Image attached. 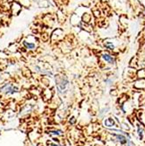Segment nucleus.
<instances>
[{"label":"nucleus","mask_w":145,"mask_h":146,"mask_svg":"<svg viewBox=\"0 0 145 146\" xmlns=\"http://www.w3.org/2000/svg\"><path fill=\"white\" fill-rule=\"evenodd\" d=\"M138 135H139L140 138L142 137V129L139 126H138Z\"/></svg>","instance_id":"nucleus-5"},{"label":"nucleus","mask_w":145,"mask_h":146,"mask_svg":"<svg viewBox=\"0 0 145 146\" xmlns=\"http://www.w3.org/2000/svg\"><path fill=\"white\" fill-rule=\"evenodd\" d=\"M6 91V93H15V92H17V88H15L14 87H11V86H9V87H7L6 86V89H5Z\"/></svg>","instance_id":"nucleus-2"},{"label":"nucleus","mask_w":145,"mask_h":146,"mask_svg":"<svg viewBox=\"0 0 145 146\" xmlns=\"http://www.w3.org/2000/svg\"><path fill=\"white\" fill-rule=\"evenodd\" d=\"M106 46H107L108 47H109L110 49H114V46H113L112 44H110V43H108V44H107Z\"/></svg>","instance_id":"nucleus-6"},{"label":"nucleus","mask_w":145,"mask_h":146,"mask_svg":"<svg viewBox=\"0 0 145 146\" xmlns=\"http://www.w3.org/2000/svg\"><path fill=\"white\" fill-rule=\"evenodd\" d=\"M116 137H117V139H119V141L121 142V143H127V139H126V137H123V136H120V135H116Z\"/></svg>","instance_id":"nucleus-3"},{"label":"nucleus","mask_w":145,"mask_h":146,"mask_svg":"<svg viewBox=\"0 0 145 146\" xmlns=\"http://www.w3.org/2000/svg\"><path fill=\"white\" fill-rule=\"evenodd\" d=\"M24 45L27 47L28 49H33L35 47V45L34 44H31V43H28V42H24Z\"/></svg>","instance_id":"nucleus-4"},{"label":"nucleus","mask_w":145,"mask_h":146,"mask_svg":"<svg viewBox=\"0 0 145 146\" xmlns=\"http://www.w3.org/2000/svg\"><path fill=\"white\" fill-rule=\"evenodd\" d=\"M102 58H103V60H105L106 61H108L109 63H114V61H115V60H114V58L111 56V55H109V54H102Z\"/></svg>","instance_id":"nucleus-1"},{"label":"nucleus","mask_w":145,"mask_h":146,"mask_svg":"<svg viewBox=\"0 0 145 146\" xmlns=\"http://www.w3.org/2000/svg\"><path fill=\"white\" fill-rule=\"evenodd\" d=\"M51 146H59V145H57V144H51Z\"/></svg>","instance_id":"nucleus-7"}]
</instances>
